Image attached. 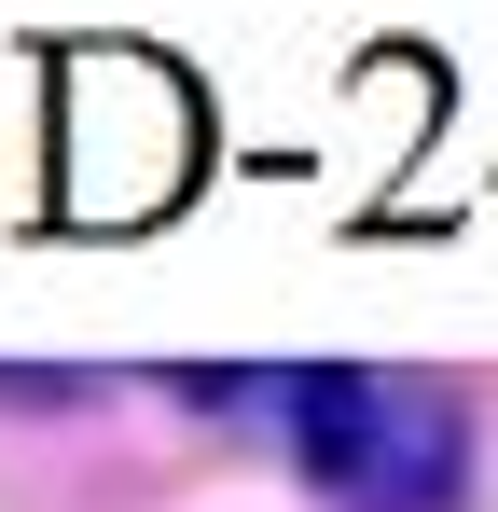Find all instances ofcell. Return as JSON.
Listing matches in <instances>:
<instances>
[{"instance_id": "1", "label": "cell", "mask_w": 498, "mask_h": 512, "mask_svg": "<svg viewBox=\"0 0 498 512\" xmlns=\"http://www.w3.org/2000/svg\"><path fill=\"white\" fill-rule=\"evenodd\" d=\"M291 402V457L332 512H457L471 485V416L457 388L429 374H374V360H305V374H263Z\"/></svg>"}]
</instances>
